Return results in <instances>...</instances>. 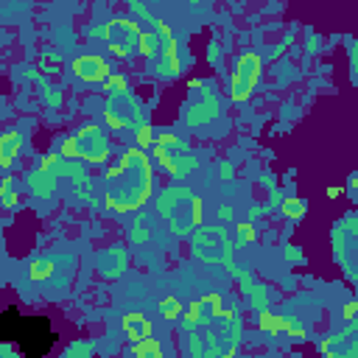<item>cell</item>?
<instances>
[{"label":"cell","mask_w":358,"mask_h":358,"mask_svg":"<svg viewBox=\"0 0 358 358\" xmlns=\"http://www.w3.org/2000/svg\"><path fill=\"white\" fill-rule=\"evenodd\" d=\"M338 193H341V190H338V187H327V196H330V199H336V196H338Z\"/></svg>","instance_id":"obj_26"},{"label":"cell","mask_w":358,"mask_h":358,"mask_svg":"<svg viewBox=\"0 0 358 358\" xmlns=\"http://www.w3.org/2000/svg\"><path fill=\"white\" fill-rule=\"evenodd\" d=\"M103 39H106V48L112 56L117 59H131L134 53H140V39H143V31L137 22L126 20V17H117L112 22H106L103 31H98Z\"/></svg>","instance_id":"obj_6"},{"label":"cell","mask_w":358,"mask_h":358,"mask_svg":"<svg viewBox=\"0 0 358 358\" xmlns=\"http://www.w3.org/2000/svg\"><path fill=\"white\" fill-rule=\"evenodd\" d=\"M154 190V171L143 148H126L123 157L106 171V207L115 213L140 210Z\"/></svg>","instance_id":"obj_1"},{"label":"cell","mask_w":358,"mask_h":358,"mask_svg":"<svg viewBox=\"0 0 358 358\" xmlns=\"http://www.w3.org/2000/svg\"><path fill=\"white\" fill-rule=\"evenodd\" d=\"M39 171H45L48 176H64V173H70V176H76V179H84V173H81V168H76V165H70L62 154H50V157H45L42 159V165H39Z\"/></svg>","instance_id":"obj_12"},{"label":"cell","mask_w":358,"mask_h":358,"mask_svg":"<svg viewBox=\"0 0 358 358\" xmlns=\"http://www.w3.org/2000/svg\"><path fill=\"white\" fill-rule=\"evenodd\" d=\"M73 352H92V344H78V347H73V350H67L64 355H73Z\"/></svg>","instance_id":"obj_24"},{"label":"cell","mask_w":358,"mask_h":358,"mask_svg":"<svg viewBox=\"0 0 358 358\" xmlns=\"http://www.w3.org/2000/svg\"><path fill=\"white\" fill-rule=\"evenodd\" d=\"M120 327L126 330V336H129L131 341H140V338L151 336V322H148L143 313H126V316L120 319Z\"/></svg>","instance_id":"obj_13"},{"label":"cell","mask_w":358,"mask_h":358,"mask_svg":"<svg viewBox=\"0 0 358 358\" xmlns=\"http://www.w3.org/2000/svg\"><path fill=\"white\" fill-rule=\"evenodd\" d=\"M238 238H241V243H243V241H252V238H255L252 224H241V227H238Z\"/></svg>","instance_id":"obj_23"},{"label":"cell","mask_w":358,"mask_h":358,"mask_svg":"<svg viewBox=\"0 0 358 358\" xmlns=\"http://www.w3.org/2000/svg\"><path fill=\"white\" fill-rule=\"evenodd\" d=\"M282 213H285L288 218H299V215L305 213V201H302V199H288V201L282 204Z\"/></svg>","instance_id":"obj_20"},{"label":"cell","mask_w":358,"mask_h":358,"mask_svg":"<svg viewBox=\"0 0 358 358\" xmlns=\"http://www.w3.org/2000/svg\"><path fill=\"white\" fill-rule=\"evenodd\" d=\"M22 151V134L20 131H6L3 137H0V168L3 171H8L11 165H14V159H17V154Z\"/></svg>","instance_id":"obj_11"},{"label":"cell","mask_w":358,"mask_h":358,"mask_svg":"<svg viewBox=\"0 0 358 358\" xmlns=\"http://www.w3.org/2000/svg\"><path fill=\"white\" fill-rule=\"evenodd\" d=\"M260 330H268V333L274 336V333H280V330H282V319L266 310V313H260Z\"/></svg>","instance_id":"obj_18"},{"label":"cell","mask_w":358,"mask_h":358,"mask_svg":"<svg viewBox=\"0 0 358 358\" xmlns=\"http://www.w3.org/2000/svg\"><path fill=\"white\" fill-rule=\"evenodd\" d=\"M182 322L190 333V355H232L241 341V322L232 310L204 316L187 308L182 313Z\"/></svg>","instance_id":"obj_2"},{"label":"cell","mask_w":358,"mask_h":358,"mask_svg":"<svg viewBox=\"0 0 358 358\" xmlns=\"http://www.w3.org/2000/svg\"><path fill=\"white\" fill-rule=\"evenodd\" d=\"M50 271H53V263L50 260H34L28 274H31V280H48Z\"/></svg>","instance_id":"obj_17"},{"label":"cell","mask_w":358,"mask_h":358,"mask_svg":"<svg viewBox=\"0 0 358 358\" xmlns=\"http://www.w3.org/2000/svg\"><path fill=\"white\" fill-rule=\"evenodd\" d=\"M103 117L112 129H137L145 123V109L134 95L123 92V95H109Z\"/></svg>","instance_id":"obj_7"},{"label":"cell","mask_w":358,"mask_h":358,"mask_svg":"<svg viewBox=\"0 0 358 358\" xmlns=\"http://www.w3.org/2000/svg\"><path fill=\"white\" fill-rule=\"evenodd\" d=\"M0 201H3L6 207H14V204H17V193H14V187H11V179H6V182L0 185Z\"/></svg>","instance_id":"obj_22"},{"label":"cell","mask_w":358,"mask_h":358,"mask_svg":"<svg viewBox=\"0 0 358 358\" xmlns=\"http://www.w3.org/2000/svg\"><path fill=\"white\" fill-rule=\"evenodd\" d=\"M28 185H31V190L36 193V196H50L53 193V176H48L45 171H39V173H34L31 179H28Z\"/></svg>","instance_id":"obj_15"},{"label":"cell","mask_w":358,"mask_h":358,"mask_svg":"<svg viewBox=\"0 0 358 358\" xmlns=\"http://www.w3.org/2000/svg\"><path fill=\"white\" fill-rule=\"evenodd\" d=\"M103 90H106L109 95H123V92H126V78H123V76H106Z\"/></svg>","instance_id":"obj_19"},{"label":"cell","mask_w":358,"mask_h":358,"mask_svg":"<svg viewBox=\"0 0 358 358\" xmlns=\"http://www.w3.org/2000/svg\"><path fill=\"white\" fill-rule=\"evenodd\" d=\"M73 73H76L81 81L98 84V81H106V76H109V62H106L103 56L87 53V56H78V59L73 62Z\"/></svg>","instance_id":"obj_10"},{"label":"cell","mask_w":358,"mask_h":358,"mask_svg":"<svg viewBox=\"0 0 358 358\" xmlns=\"http://www.w3.org/2000/svg\"><path fill=\"white\" fill-rule=\"evenodd\" d=\"M196 255L201 260H210V263H229V241H227V232L221 227H204L201 232H196Z\"/></svg>","instance_id":"obj_9"},{"label":"cell","mask_w":358,"mask_h":358,"mask_svg":"<svg viewBox=\"0 0 358 358\" xmlns=\"http://www.w3.org/2000/svg\"><path fill=\"white\" fill-rule=\"evenodd\" d=\"M344 316H347V319H352V316H355V302H350V305L344 308Z\"/></svg>","instance_id":"obj_25"},{"label":"cell","mask_w":358,"mask_h":358,"mask_svg":"<svg viewBox=\"0 0 358 358\" xmlns=\"http://www.w3.org/2000/svg\"><path fill=\"white\" fill-rule=\"evenodd\" d=\"M62 157L64 159H84V162H106L109 157V140L98 123L81 126L73 137L62 140Z\"/></svg>","instance_id":"obj_4"},{"label":"cell","mask_w":358,"mask_h":358,"mask_svg":"<svg viewBox=\"0 0 358 358\" xmlns=\"http://www.w3.org/2000/svg\"><path fill=\"white\" fill-rule=\"evenodd\" d=\"M260 67H263V59L257 53H243L238 62H235V70H232V81H229V98L232 101H246L260 78Z\"/></svg>","instance_id":"obj_8"},{"label":"cell","mask_w":358,"mask_h":358,"mask_svg":"<svg viewBox=\"0 0 358 358\" xmlns=\"http://www.w3.org/2000/svg\"><path fill=\"white\" fill-rule=\"evenodd\" d=\"M157 137H154V131H151V126L148 123H143V126H137V148H145V145H151Z\"/></svg>","instance_id":"obj_21"},{"label":"cell","mask_w":358,"mask_h":358,"mask_svg":"<svg viewBox=\"0 0 358 358\" xmlns=\"http://www.w3.org/2000/svg\"><path fill=\"white\" fill-rule=\"evenodd\" d=\"M159 210L176 235H187L201 221V201L185 187H173L159 199Z\"/></svg>","instance_id":"obj_5"},{"label":"cell","mask_w":358,"mask_h":358,"mask_svg":"<svg viewBox=\"0 0 358 358\" xmlns=\"http://www.w3.org/2000/svg\"><path fill=\"white\" fill-rule=\"evenodd\" d=\"M140 53L162 76H179L182 73V64H179V56H176V39H173V34L165 22H157V28L151 34H143Z\"/></svg>","instance_id":"obj_3"},{"label":"cell","mask_w":358,"mask_h":358,"mask_svg":"<svg viewBox=\"0 0 358 358\" xmlns=\"http://www.w3.org/2000/svg\"><path fill=\"white\" fill-rule=\"evenodd\" d=\"M159 310H162V316H165L168 322H173V319H179V316H182V305H179V299H176V296H165V299L159 302Z\"/></svg>","instance_id":"obj_16"},{"label":"cell","mask_w":358,"mask_h":358,"mask_svg":"<svg viewBox=\"0 0 358 358\" xmlns=\"http://www.w3.org/2000/svg\"><path fill=\"white\" fill-rule=\"evenodd\" d=\"M131 352H134L137 358H159V355H162V347H159L157 338L145 336V338H140V341H131Z\"/></svg>","instance_id":"obj_14"}]
</instances>
